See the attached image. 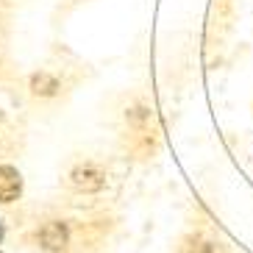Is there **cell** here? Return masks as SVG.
I'll return each instance as SVG.
<instances>
[{"mask_svg": "<svg viewBox=\"0 0 253 253\" xmlns=\"http://www.w3.org/2000/svg\"><path fill=\"white\" fill-rule=\"evenodd\" d=\"M106 184V172L97 164H81L73 170V186L81 192H97Z\"/></svg>", "mask_w": 253, "mask_h": 253, "instance_id": "1", "label": "cell"}, {"mask_svg": "<svg viewBox=\"0 0 253 253\" xmlns=\"http://www.w3.org/2000/svg\"><path fill=\"white\" fill-rule=\"evenodd\" d=\"M20 189H23V181H20V172L14 167L3 164L0 167V201L3 203H11L20 198Z\"/></svg>", "mask_w": 253, "mask_h": 253, "instance_id": "2", "label": "cell"}, {"mask_svg": "<svg viewBox=\"0 0 253 253\" xmlns=\"http://www.w3.org/2000/svg\"><path fill=\"white\" fill-rule=\"evenodd\" d=\"M39 239H42V245L47 251L59 253L67 248V228H64V223H47L45 228L39 231Z\"/></svg>", "mask_w": 253, "mask_h": 253, "instance_id": "3", "label": "cell"}, {"mask_svg": "<svg viewBox=\"0 0 253 253\" xmlns=\"http://www.w3.org/2000/svg\"><path fill=\"white\" fill-rule=\"evenodd\" d=\"M31 89L37 92V95H56V89H59V81L53 78V75H45V73H39L31 78Z\"/></svg>", "mask_w": 253, "mask_h": 253, "instance_id": "4", "label": "cell"}]
</instances>
